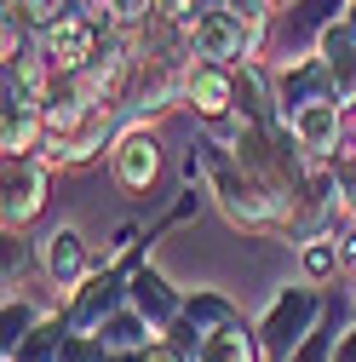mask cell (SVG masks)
<instances>
[{"label":"cell","instance_id":"cell-10","mask_svg":"<svg viewBox=\"0 0 356 362\" xmlns=\"http://www.w3.org/2000/svg\"><path fill=\"white\" fill-rule=\"evenodd\" d=\"M350 322H356V288H333V293H328V310H322V322L304 334V345H299L287 362H333V356H339V339H345Z\"/></svg>","mask_w":356,"mask_h":362},{"label":"cell","instance_id":"cell-20","mask_svg":"<svg viewBox=\"0 0 356 362\" xmlns=\"http://www.w3.org/2000/svg\"><path fill=\"white\" fill-rule=\"evenodd\" d=\"M345 144L356 150V104H350V115H345Z\"/></svg>","mask_w":356,"mask_h":362},{"label":"cell","instance_id":"cell-15","mask_svg":"<svg viewBox=\"0 0 356 362\" xmlns=\"http://www.w3.org/2000/svg\"><path fill=\"white\" fill-rule=\"evenodd\" d=\"M299 276L316 282V288H333V276H345L339 230H333V236H310V242H299Z\"/></svg>","mask_w":356,"mask_h":362},{"label":"cell","instance_id":"cell-7","mask_svg":"<svg viewBox=\"0 0 356 362\" xmlns=\"http://www.w3.org/2000/svg\"><path fill=\"white\" fill-rule=\"evenodd\" d=\"M40 270H47V282L58 288V299H69L98 264H93V253H86V236L75 230V224H58V230L40 236Z\"/></svg>","mask_w":356,"mask_h":362},{"label":"cell","instance_id":"cell-19","mask_svg":"<svg viewBox=\"0 0 356 362\" xmlns=\"http://www.w3.org/2000/svg\"><path fill=\"white\" fill-rule=\"evenodd\" d=\"M333 362H356V322L345 328V339H339V356H333Z\"/></svg>","mask_w":356,"mask_h":362},{"label":"cell","instance_id":"cell-11","mask_svg":"<svg viewBox=\"0 0 356 362\" xmlns=\"http://www.w3.org/2000/svg\"><path fill=\"white\" fill-rule=\"evenodd\" d=\"M184 362H264V351H259V328L242 322V316H230V322L207 328V334L184 351Z\"/></svg>","mask_w":356,"mask_h":362},{"label":"cell","instance_id":"cell-3","mask_svg":"<svg viewBox=\"0 0 356 362\" xmlns=\"http://www.w3.org/2000/svg\"><path fill=\"white\" fill-rule=\"evenodd\" d=\"M264 35H271V23L242 18V12H230L225 0H218V6H201V18L190 23V52L242 69V64L264 58Z\"/></svg>","mask_w":356,"mask_h":362},{"label":"cell","instance_id":"cell-8","mask_svg":"<svg viewBox=\"0 0 356 362\" xmlns=\"http://www.w3.org/2000/svg\"><path fill=\"white\" fill-rule=\"evenodd\" d=\"M184 104L213 127V121H230L236 110V69L230 64H213V58H190L184 64Z\"/></svg>","mask_w":356,"mask_h":362},{"label":"cell","instance_id":"cell-6","mask_svg":"<svg viewBox=\"0 0 356 362\" xmlns=\"http://www.w3.org/2000/svg\"><path fill=\"white\" fill-rule=\"evenodd\" d=\"M47 185H52V167L40 156L6 161V178H0V224L6 230H29L35 213L47 207Z\"/></svg>","mask_w":356,"mask_h":362},{"label":"cell","instance_id":"cell-9","mask_svg":"<svg viewBox=\"0 0 356 362\" xmlns=\"http://www.w3.org/2000/svg\"><path fill=\"white\" fill-rule=\"evenodd\" d=\"M126 305H132V310H144L150 322H155V334L167 339L172 322L184 316V288H172L150 259H138V264H132V282H126Z\"/></svg>","mask_w":356,"mask_h":362},{"label":"cell","instance_id":"cell-17","mask_svg":"<svg viewBox=\"0 0 356 362\" xmlns=\"http://www.w3.org/2000/svg\"><path fill=\"white\" fill-rule=\"evenodd\" d=\"M0 276H6V288H23L29 276V242L18 230H6V259H0Z\"/></svg>","mask_w":356,"mask_h":362},{"label":"cell","instance_id":"cell-13","mask_svg":"<svg viewBox=\"0 0 356 362\" xmlns=\"http://www.w3.org/2000/svg\"><path fill=\"white\" fill-rule=\"evenodd\" d=\"M93 339L104 345V356H138V351H150L161 334H155V322H150L144 310L121 305V310H109V316H104V328H98Z\"/></svg>","mask_w":356,"mask_h":362},{"label":"cell","instance_id":"cell-1","mask_svg":"<svg viewBox=\"0 0 356 362\" xmlns=\"http://www.w3.org/2000/svg\"><path fill=\"white\" fill-rule=\"evenodd\" d=\"M190 178H201V190L218 202V213H225L242 236H287L293 230V207L264 185L218 132H207V139L190 144Z\"/></svg>","mask_w":356,"mask_h":362},{"label":"cell","instance_id":"cell-4","mask_svg":"<svg viewBox=\"0 0 356 362\" xmlns=\"http://www.w3.org/2000/svg\"><path fill=\"white\" fill-rule=\"evenodd\" d=\"M282 115H287L293 144H299L310 161H333V150L345 144V115H350V104H345L339 93H316V98L287 104Z\"/></svg>","mask_w":356,"mask_h":362},{"label":"cell","instance_id":"cell-5","mask_svg":"<svg viewBox=\"0 0 356 362\" xmlns=\"http://www.w3.org/2000/svg\"><path fill=\"white\" fill-rule=\"evenodd\" d=\"M109 178L126 196H144L161 178V144H155L150 121H121L115 144H109Z\"/></svg>","mask_w":356,"mask_h":362},{"label":"cell","instance_id":"cell-16","mask_svg":"<svg viewBox=\"0 0 356 362\" xmlns=\"http://www.w3.org/2000/svg\"><path fill=\"white\" fill-rule=\"evenodd\" d=\"M40 316H47V310H35L29 299H18V293H6V310H0V362H6L35 328H40Z\"/></svg>","mask_w":356,"mask_h":362},{"label":"cell","instance_id":"cell-18","mask_svg":"<svg viewBox=\"0 0 356 362\" xmlns=\"http://www.w3.org/2000/svg\"><path fill=\"white\" fill-rule=\"evenodd\" d=\"M104 362H184V356H178L167 339H155L150 351H138V356H104Z\"/></svg>","mask_w":356,"mask_h":362},{"label":"cell","instance_id":"cell-2","mask_svg":"<svg viewBox=\"0 0 356 362\" xmlns=\"http://www.w3.org/2000/svg\"><path fill=\"white\" fill-rule=\"evenodd\" d=\"M322 310H328V288H316V282H287L276 299H271V310L259 316V351H264V362H287L299 345H304V334L322 322Z\"/></svg>","mask_w":356,"mask_h":362},{"label":"cell","instance_id":"cell-12","mask_svg":"<svg viewBox=\"0 0 356 362\" xmlns=\"http://www.w3.org/2000/svg\"><path fill=\"white\" fill-rule=\"evenodd\" d=\"M40 144H47V115H40V104L35 98H6V121H0V150H6V161L40 156Z\"/></svg>","mask_w":356,"mask_h":362},{"label":"cell","instance_id":"cell-14","mask_svg":"<svg viewBox=\"0 0 356 362\" xmlns=\"http://www.w3.org/2000/svg\"><path fill=\"white\" fill-rule=\"evenodd\" d=\"M69 322H64V310H47V316H40V328L6 356V362H64V351H69Z\"/></svg>","mask_w":356,"mask_h":362}]
</instances>
